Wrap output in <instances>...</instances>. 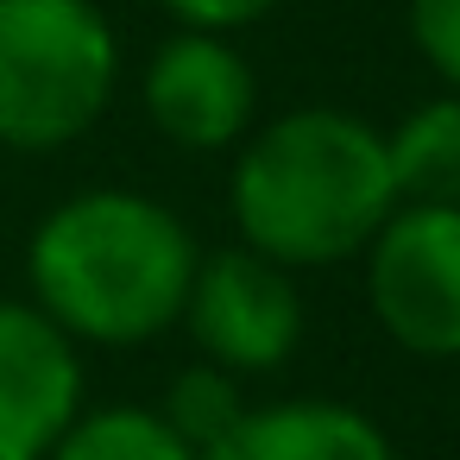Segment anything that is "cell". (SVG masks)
Instances as JSON below:
<instances>
[{
    "mask_svg": "<svg viewBox=\"0 0 460 460\" xmlns=\"http://www.w3.org/2000/svg\"><path fill=\"white\" fill-rule=\"evenodd\" d=\"M164 13H177L190 32H240L252 20H265L278 0H158Z\"/></svg>",
    "mask_w": 460,
    "mask_h": 460,
    "instance_id": "13",
    "label": "cell"
},
{
    "mask_svg": "<svg viewBox=\"0 0 460 460\" xmlns=\"http://www.w3.org/2000/svg\"><path fill=\"white\" fill-rule=\"evenodd\" d=\"M397 208L385 139L341 108H296L271 120L234 164V221L271 265H334Z\"/></svg>",
    "mask_w": 460,
    "mask_h": 460,
    "instance_id": "2",
    "label": "cell"
},
{
    "mask_svg": "<svg viewBox=\"0 0 460 460\" xmlns=\"http://www.w3.org/2000/svg\"><path fill=\"white\" fill-rule=\"evenodd\" d=\"M196 454L202 447H215L240 416H246V403H240V385H234V372L227 366H190V372H177L171 378V397H164V410H158Z\"/></svg>",
    "mask_w": 460,
    "mask_h": 460,
    "instance_id": "11",
    "label": "cell"
},
{
    "mask_svg": "<svg viewBox=\"0 0 460 460\" xmlns=\"http://www.w3.org/2000/svg\"><path fill=\"white\" fill-rule=\"evenodd\" d=\"M259 83L221 32L164 39L146 64V114L183 152H221L246 133Z\"/></svg>",
    "mask_w": 460,
    "mask_h": 460,
    "instance_id": "7",
    "label": "cell"
},
{
    "mask_svg": "<svg viewBox=\"0 0 460 460\" xmlns=\"http://www.w3.org/2000/svg\"><path fill=\"white\" fill-rule=\"evenodd\" d=\"M202 460H397V454L385 429L353 403L290 397V403L246 410L215 447H202Z\"/></svg>",
    "mask_w": 460,
    "mask_h": 460,
    "instance_id": "8",
    "label": "cell"
},
{
    "mask_svg": "<svg viewBox=\"0 0 460 460\" xmlns=\"http://www.w3.org/2000/svg\"><path fill=\"white\" fill-rule=\"evenodd\" d=\"M83 410V359L39 303L0 296V460H51Z\"/></svg>",
    "mask_w": 460,
    "mask_h": 460,
    "instance_id": "6",
    "label": "cell"
},
{
    "mask_svg": "<svg viewBox=\"0 0 460 460\" xmlns=\"http://www.w3.org/2000/svg\"><path fill=\"white\" fill-rule=\"evenodd\" d=\"M366 246V296L385 334L403 353L460 359V208L403 202Z\"/></svg>",
    "mask_w": 460,
    "mask_h": 460,
    "instance_id": "4",
    "label": "cell"
},
{
    "mask_svg": "<svg viewBox=\"0 0 460 460\" xmlns=\"http://www.w3.org/2000/svg\"><path fill=\"white\" fill-rule=\"evenodd\" d=\"M410 39L447 89H460V0H410Z\"/></svg>",
    "mask_w": 460,
    "mask_h": 460,
    "instance_id": "12",
    "label": "cell"
},
{
    "mask_svg": "<svg viewBox=\"0 0 460 460\" xmlns=\"http://www.w3.org/2000/svg\"><path fill=\"white\" fill-rule=\"evenodd\" d=\"M190 227L133 190H89L58 202L32 246L26 278L32 303L70 334L95 347H139L183 315L196 278Z\"/></svg>",
    "mask_w": 460,
    "mask_h": 460,
    "instance_id": "1",
    "label": "cell"
},
{
    "mask_svg": "<svg viewBox=\"0 0 460 460\" xmlns=\"http://www.w3.org/2000/svg\"><path fill=\"white\" fill-rule=\"evenodd\" d=\"M183 322L196 334V347L227 366V372H265L284 366L303 341V296L284 278V265H271L252 246H227L196 259L190 296H183Z\"/></svg>",
    "mask_w": 460,
    "mask_h": 460,
    "instance_id": "5",
    "label": "cell"
},
{
    "mask_svg": "<svg viewBox=\"0 0 460 460\" xmlns=\"http://www.w3.org/2000/svg\"><path fill=\"white\" fill-rule=\"evenodd\" d=\"M120 76L114 26L95 0H0V146L58 152L83 139Z\"/></svg>",
    "mask_w": 460,
    "mask_h": 460,
    "instance_id": "3",
    "label": "cell"
},
{
    "mask_svg": "<svg viewBox=\"0 0 460 460\" xmlns=\"http://www.w3.org/2000/svg\"><path fill=\"white\" fill-rule=\"evenodd\" d=\"M385 164H391L397 202L460 208V95L410 108L385 139Z\"/></svg>",
    "mask_w": 460,
    "mask_h": 460,
    "instance_id": "9",
    "label": "cell"
},
{
    "mask_svg": "<svg viewBox=\"0 0 460 460\" xmlns=\"http://www.w3.org/2000/svg\"><path fill=\"white\" fill-rule=\"evenodd\" d=\"M51 460H202V454L158 410L108 403V410H76V422L58 435Z\"/></svg>",
    "mask_w": 460,
    "mask_h": 460,
    "instance_id": "10",
    "label": "cell"
}]
</instances>
